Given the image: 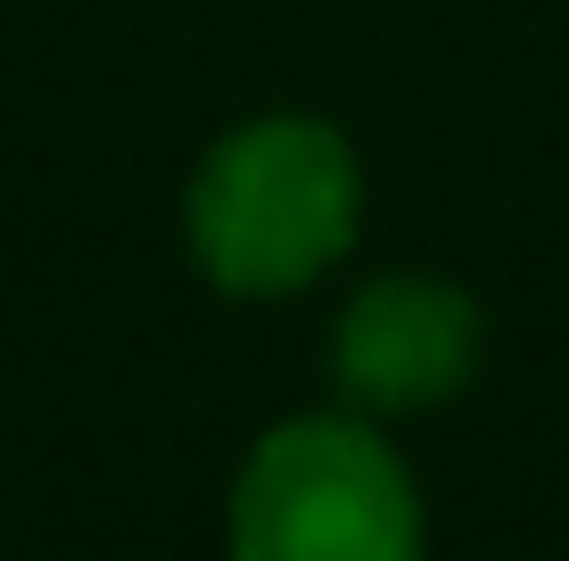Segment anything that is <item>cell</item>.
<instances>
[{
	"label": "cell",
	"mask_w": 569,
	"mask_h": 561,
	"mask_svg": "<svg viewBox=\"0 0 569 561\" xmlns=\"http://www.w3.org/2000/svg\"><path fill=\"white\" fill-rule=\"evenodd\" d=\"M479 363V314L446 281H371L339 322V389L363 413H421Z\"/></svg>",
	"instance_id": "cell-3"
},
{
	"label": "cell",
	"mask_w": 569,
	"mask_h": 561,
	"mask_svg": "<svg viewBox=\"0 0 569 561\" xmlns=\"http://www.w3.org/2000/svg\"><path fill=\"white\" fill-rule=\"evenodd\" d=\"M231 561H421L413 479L363 421H289L240 462Z\"/></svg>",
	"instance_id": "cell-2"
},
{
	"label": "cell",
	"mask_w": 569,
	"mask_h": 561,
	"mask_svg": "<svg viewBox=\"0 0 569 561\" xmlns=\"http://www.w3.org/2000/svg\"><path fill=\"white\" fill-rule=\"evenodd\" d=\"M356 231L347 141L306 116H264L231 132L190 182V248L223 289L281 298L306 289Z\"/></svg>",
	"instance_id": "cell-1"
}]
</instances>
